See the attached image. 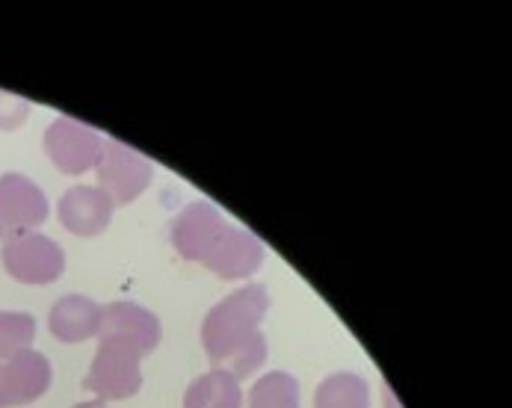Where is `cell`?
<instances>
[{
    "instance_id": "4fadbf2b",
    "label": "cell",
    "mask_w": 512,
    "mask_h": 408,
    "mask_svg": "<svg viewBox=\"0 0 512 408\" xmlns=\"http://www.w3.org/2000/svg\"><path fill=\"white\" fill-rule=\"evenodd\" d=\"M249 408H299V382L285 370H273L249 391Z\"/></svg>"
},
{
    "instance_id": "8fae6325",
    "label": "cell",
    "mask_w": 512,
    "mask_h": 408,
    "mask_svg": "<svg viewBox=\"0 0 512 408\" xmlns=\"http://www.w3.org/2000/svg\"><path fill=\"white\" fill-rule=\"evenodd\" d=\"M243 406V388L240 379L222 370H208L196 376L187 385L184 408H240Z\"/></svg>"
},
{
    "instance_id": "5bb4252c",
    "label": "cell",
    "mask_w": 512,
    "mask_h": 408,
    "mask_svg": "<svg viewBox=\"0 0 512 408\" xmlns=\"http://www.w3.org/2000/svg\"><path fill=\"white\" fill-rule=\"evenodd\" d=\"M36 340V320L24 311H0V361L12 358L21 349H30Z\"/></svg>"
},
{
    "instance_id": "9a60e30c",
    "label": "cell",
    "mask_w": 512,
    "mask_h": 408,
    "mask_svg": "<svg viewBox=\"0 0 512 408\" xmlns=\"http://www.w3.org/2000/svg\"><path fill=\"white\" fill-rule=\"evenodd\" d=\"M30 110H33V107H30L27 98L0 89V131H3V134L18 131V128L30 119Z\"/></svg>"
},
{
    "instance_id": "7c38bea8",
    "label": "cell",
    "mask_w": 512,
    "mask_h": 408,
    "mask_svg": "<svg viewBox=\"0 0 512 408\" xmlns=\"http://www.w3.org/2000/svg\"><path fill=\"white\" fill-rule=\"evenodd\" d=\"M314 408H370V388L353 370H338L317 385Z\"/></svg>"
},
{
    "instance_id": "3957f363",
    "label": "cell",
    "mask_w": 512,
    "mask_h": 408,
    "mask_svg": "<svg viewBox=\"0 0 512 408\" xmlns=\"http://www.w3.org/2000/svg\"><path fill=\"white\" fill-rule=\"evenodd\" d=\"M270 311V293L264 284H243L220 299L205 323L202 346L214 370L231 373L234 379H249L267 361V338L261 323Z\"/></svg>"
},
{
    "instance_id": "52a82bcc",
    "label": "cell",
    "mask_w": 512,
    "mask_h": 408,
    "mask_svg": "<svg viewBox=\"0 0 512 408\" xmlns=\"http://www.w3.org/2000/svg\"><path fill=\"white\" fill-rule=\"evenodd\" d=\"M51 213V202L36 181L21 172L0 175V243L33 234Z\"/></svg>"
},
{
    "instance_id": "9c48e42d",
    "label": "cell",
    "mask_w": 512,
    "mask_h": 408,
    "mask_svg": "<svg viewBox=\"0 0 512 408\" xmlns=\"http://www.w3.org/2000/svg\"><path fill=\"white\" fill-rule=\"evenodd\" d=\"M113 202L110 196L95 184H74L57 202L60 225L74 237H98L110 228L113 219Z\"/></svg>"
},
{
    "instance_id": "8992f818",
    "label": "cell",
    "mask_w": 512,
    "mask_h": 408,
    "mask_svg": "<svg viewBox=\"0 0 512 408\" xmlns=\"http://www.w3.org/2000/svg\"><path fill=\"white\" fill-rule=\"evenodd\" d=\"M45 154L63 175H86L98 166L104 154V136L92 125L77 122L72 116H60L45 128Z\"/></svg>"
},
{
    "instance_id": "7a4b0ae2",
    "label": "cell",
    "mask_w": 512,
    "mask_h": 408,
    "mask_svg": "<svg viewBox=\"0 0 512 408\" xmlns=\"http://www.w3.org/2000/svg\"><path fill=\"white\" fill-rule=\"evenodd\" d=\"M172 246L184 261L202 264L225 281H240L261 270L264 243L205 199L190 202L172 222Z\"/></svg>"
},
{
    "instance_id": "6da1fadb",
    "label": "cell",
    "mask_w": 512,
    "mask_h": 408,
    "mask_svg": "<svg viewBox=\"0 0 512 408\" xmlns=\"http://www.w3.org/2000/svg\"><path fill=\"white\" fill-rule=\"evenodd\" d=\"M98 338L83 388L101 403L137 397L143 388V355H151L163 338L157 314L128 299L110 302L104 305Z\"/></svg>"
},
{
    "instance_id": "2e32d148",
    "label": "cell",
    "mask_w": 512,
    "mask_h": 408,
    "mask_svg": "<svg viewBox=\"0 0 512 408\" xmlns=\"http://www.w3.org/2000/svg\"><path fill=\"white\" fill-rule=\"evenodd\" d=\"M72 408H107V403H101V400H86V403H77Z\"/></svg>"
},
{
    "instance_id": "5b68a950",
    "label": "cell",
    "mask_w": 512,
    "mask_h": 408,
    "mask_svg": "<svg viewBox=\"0 0 512 408\" xmlns=\"http://www.w3.org/2000/svg\"><path fill=\"white\" fill-rule=\"evenodd\" d=\"M0 264H3L6 275L15 278L18 284L42 287V284H54L66 272V252L48 234L33 231V234L3 243Z\"/></svg>"
},
{
    "instance_id": "ba28073f",
    "label": "cell",
    "mask_w": 512,
    "mask_h": 408,
    "mask_svg": "<svg viewBox=\"0 0 512 408\" xmlns=\"http://www.w3.org/2000/svg\"><path fill=\"white\" fill-rule=\"evenodd\" d=\"M54 367L45 352L21 349L12 358L0 361V408L30 406L51 391Z\"/></svg>"
},
{
    "instance_id": "277c9868",
    "label": "cell",
    "mask_w": 512,
    "mask_h": 408,
    "mask_svg": "<svg viewBox=\"0 0 512 408\" xmlns=\"http://www.w3.org/2000/svg\"><path fill=\"white\" fill-rule=\"evenodd\" d=\"M95 175H98L95 187H101L110 196L113 207H119V204H131L146 193L154 181V166L137 148L119 139H104V154L95 166Z\"/></svg>"
},
{
    "instance_id": "30bf717a",
    "label": "cell",
    "mask_w": 512,
    "mask_h": 408,
    "mask_svg": "<svg viewBox=\"0 0 512 408\" xmlns=\"http://www.w3.org/2000/svg\"><path fill=\"white\" fill-rule=\"evenodd\" d=\"M101 320H104V308L83 293L60 296L48 311V329L63 343H83V340L98 338Z\"/></svg>"
}]
</instances>
